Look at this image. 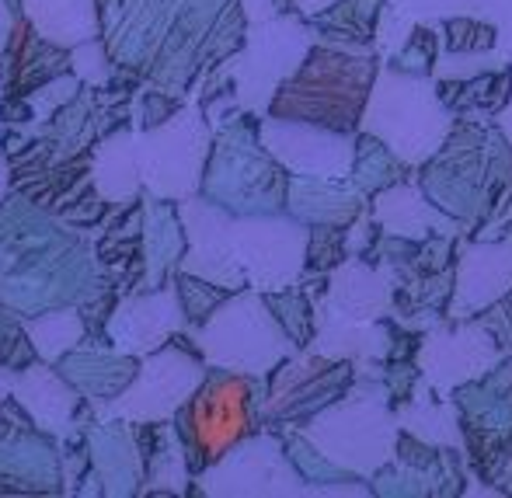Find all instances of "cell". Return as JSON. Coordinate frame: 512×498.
Segmentation results:
<instances>
[{
  "label": "cell",
  "mask_w": 512,
  "mask_h": 498,
  "mask_svg": "<svg viewBox=\"0 0 512 498\" xmlns=\"http://www.w3.org/2000/svg\"><path fill=\"white\" fill-rule=\"evenodd\" d=\"M398 422H401V429L415 432L425 443L464 450V422H460L457 401L439 398L436 387L425 377L418 380L415 394H411L405 404H398Z\"/></svg>",
  "instance_id": "obj_23"
},
{
  "label": "cell",
  "mask_w": 512,
  "mask_h": 498,
  "mask_svg": "<svg viewBox=\"0 0 512 498\" xmlns=\"http://www.w3.org/2000/svg\"><path fill=\"white\" fill-rule=\"evenodd\" d=\"M255 380L248 373L216 370L203 380L192 401L178 411V436L185 450L192 453L189 460L213 464L220 460L230 446H237L244 436H251V425L262 422V408L269 391L258 394Z\"/></svg>",
  "instance_id": "obj_7"
},
{
  "label": "cell",
  "mask_w": 512,
  "mask_h": 498,
  "mask_svg": "<svg viewBox=\"0 0 512 498\" xmlns=\"http://www.w3.org/2000/svg\"><path fill=\"white\" fill-rule=\"evenodd\" d=\"M7 196V161H4V154H0V199Z\"/></svg>",
  "instance_id": "obj_45"
},
{
  "label": "cell",
  "mask_w": 512,
  "mask_h": 498,
  "mask_svg": "<svg viewBox=\"0 0 512 498\" xmlns=\"http://www.w3.org/2000/svg\"><path fill=\"white\" fill-rule=\"evenodd\" d=\"M352 380H356V363H338V359L317 356L314 349H297L269 373L262 422H286L300 429L317 411L345 398Z\"/></svg>",
  "instance_id": "obj_12"
},
{
  "label": "cell",
  "mask_w": 512,
  "mask_h": 498,
  "mask_svg": "<svg viewBox=\"0 0 512 498\" xmlns=\"http://www.w3.org/2000/svg\"><path fill=\"white\" fill-rule=\"evenodd\" d=\"M443 49L446 53H492L499 49V28L485 18H471V14H457V18H443Z\"/></svg>",
  "instance_id": "obj_33"
},
{
  "label": "cell",
  "mask_w": 512,
  "mask_h": 498,
  "mask_svg": "<svg viewBox=\"0 0 512 498\" xmlns=\"http://www.w3.org/2000/svg\"><path fill=\"white\" fill-rule=\"evenodd\" d=\"M25 335H28V342L35 345L39 359L56 363L63 352L77 349V342L84 338V321L77 310H60V314H46V317H35V321H25Z\"/></svg>",
  "instance_id": "obj_30"
},
{
  "label": "cell",
  "mask_w": 512,
  "mask_h": 498,
  "mask_svg": "<svg viewBox=\"0 0 512 498\" xmlns=\"http://www.w3.org/2000/svg\"><path fill=\"white\" fill-rule=\"evenodd\" d=\"M74 74H77V81H84V84H105L108 81L102 42L91 39V42L74 46Z\"/></svg>",
  "instance_id": "obj_38"
},
{
  "label": "cell",
  "mask_w": 512,
  "mask_h": 498,
  "mask_svg": "<svg viewBox=\"0 0 512 498\" xmlns=\"http://www.w3.org/2000/svg\"><path fill=\"white\" fill-rule=\"evenodd\" d=\"M199 492L216 498H283L307 495V481L286 453V439L276 432H251L230 446L220 460L206 464L196 478Z\"/></svg>",
  "instance_id": "obj_10"
},
{
  "label": "cell",
  "mask_w": 512,
  "mask_h": 498,
  "mask_svg": "<svg viewBox=\"0 0 512 498\" xmlns=\"http://www.w3.org/2000/svg\"><path fill=\"white\" fill-rule=\"evenodd\" d=\"M415 175V168H411L408 161H401L398 154H394L391 147H387L384 140H377V136L363 133L359 129L356 136V164H352V185H356L363 196H377V192L391 189V185L405 182V178Z\"/></svg>",
  "instance_id": "obj_28"
},
{
  "label": "cell",
  "mask_w": 512,
  "mask_h": 498,
  "mask_svg": "<svg viewBox=\"0 0 512 498\" xmlns=\"http://www.w3.org/2000/svg\"><path fill=\"white\" fill-rule=\"evenodd\" d=\"M213 154V122L192 101L168 122L136 133L140 178L154 199H189L203 189L206 164Z\"/></svg>",
  "instance_id": "obj_8"
},
{
  "label": "cell",
  "mask_w": 512,
  "mask_h": 498,
  "mask_svg": "<svg viewBox=\"0 0 512 498\" xmlns=\"http://www.w3.org/2000/svg\"><path fill=\"white\" fill-rule=\"evenodd\" d=\"M439 53H443V28H439V21H418L411 39L384 63L405 70V74H429L432 77V67H436Z\"/></svg>",
  "instance_id": "obj_32"
},
{
  "label": "cell",
  "mask_w": 512,
  "mask_h": 498,
  "mask_svg": "<svg viewBox=\"0 0 512 498\" xmlns=\"http://www.w3.org/2000/svg\"><path fill=\"white\" fill-rule=\"evenodd\" d=\"M230 234L251 290L279 293L304 279L310 248V227L304 220L290 213H234Z\"/></svg>",
  "instance_id": "obj_9"
},
{
  "label": "cell",
  "mask_w": 512,
  "mask_h": 498,
  "mask_svg": "<svg viewBox=\"0 0 512 498\" xmlns=\"http://www.w3.org/2000/svg\"><path fill=\"white\" fill-rule=\"evenodd\" d=\"M189 342L206 359V366L248 377H269L300 349L269 307V297L251 286L230 293L199 328L189 324Z\"/></svg>",
  "instance_id": "obj_4"
},
{
  "label": "cell",
  "mask_w": 512,
  "mask_h": 498,
  "mask_svg": "<svg viewBox=\"0 0 512 498\" xmlns=\"http://www.w3.org/2000/svg\"><path fill=\"white\" fill-rule=\"evenodd\" d=\"M387 0H338L335 7L321 11L317 18H307L317 42L328 46L356 49V53H377V21Z\"/></svg>",
  "instance_id": "obj_25"
},
{
  "label": "cell",
  "mask_w": 512,
  "mask_h": 498,
  "mask_svg": "<svg viewBox=\"0 0 512 498\" xmlns=\"http://www.w3.org/2000/svg\"><path fill=\"white\" fill-rule=\"evenodd\" d=\"M502 175H512V143L506 133L495 122L481 126V122L460 119L443 147L415 168L425 196L467 230L481 220L488 189Z\"/></svg>",
  "instance_id": "obj_2"
},
{
  "label": "cell",
  "mask_w": 512,
  "mask_h": 498,
  "mask_svg": "<svg viewBox=\"0 0 512 498\" xmlns=\"http://www.w3.org/2000/svg\"><path fill=\"white\" fill-rule=\"evenodd\" d=\"M506 356L509 352L502 349L495 331L481 317H471V321H443L425 331L415 363L439 398H450L457 387L485 377Z\"/></svg>",
  "instance_id": "obj_13"
},
{
  "label": "cell",
  "mask_w": 512,
  "mask_h": 498,
  "mask_svg": "<svg viewBox=\"0 0 512 498\" xmlns=\"http://www.w3.org/2000/svg\"><path fill=\"white\" fill-rule=\"evenodd\" d=\"M265 297H269V307L276 310V317L283 321V328L293 335V342H297L300 349L310 345V338H314V331H317V310H314L317 293H310L297 283L279 293H265Z\"/></svg>",
  "instance_id": "obj_31"
},
{
  "label": "cell",
  "mask_w": 512,
  "mask_h": 498,
  "mask_svg": "<svg viewBox=\"0 0 512 498\" xmlns=\"http://www.w3.org/2000/svg\"><path fill=\"white\" fill-rule=\"evenodd\" d=\"M418 21H422V18H418V14H411L408 7L387 0L384 11H380V21H377V39H373L380 60H391V56L405 46V42L411 39V32L418 28Z\"/></svg>",
  "instance_id": "obj_37"
},
{
  "label": "cell",
  "mask_w": 512,
  "mask_h": 498,
  "mask_svg": "<svg viewBox=\"0 0 512 498\" xmlns=\"http://www.w3.org/2000/svg\"><path fill=\"white\" fill-rule=\"evenodd\" d=\"M185 328V303L175 286L147 293V297H129L115 307L108 321V338H112L119 356H150L164 349L175 331Z\"/></svg>",
  "instance_id": "obj_17"
},
{
  "label": "cell",
  "mask_w": 512,
  "mask_h": 498,
  "mask_svg": "<svg viewBox=\"0 0 512 498\" xmlns=\"http://www.w3.org/2000/svg\"><path fill=\"white\" fill-rule=\"evenodd\" d=\"M178 223H182L185 241H189V251L178 262L182 276L206 279V283L223 286V290H244L248 286V276H244L241 262L234 255V234H230L234 213L227 206L196 192L189 199H178Z\"/></svg>",
  "instance_id": "obj_15"
},
{
  "label": "cell",
  "mask_w": 512,
  "mask_h": 498,
  "mask_svg": "<svg viewBox=\"0 0 512 498\" xmlns=\"http://www.w3.org/2000/svg\"><path fill=\"white\" fill-rule=\"evenodd\" d=\"M495 126L502 129V133H506V140L512 143V98H509V105H506V112L499 115V119H495Z\"/></svg>",
  "instance_id": "obj_42"
},
{
  "label": "cell",
  "mask_w": 512,
  "mask_h": 498,
  "mask_svg": "<svg viewBox=\"0 0 512 498\" xmlns=\"http://www.w3.org/2000/svg\"><path fill=\"white\" fill-rule=\"evenodd\" d=\"M25 18L53 46H81L98 39L95 0H21Z\"/></svg>",
  "instance_id": "obj_26"
},
{
  "label": "cell",
  "mask_w": 512,
  "mask_h": 498,
  "mask_svg": "<svg viewBox=\"0 0 512 498\" xmlns=\"http://www.w3.org/2000/svg\"><path fill=\"white\" fill-rule=\"evenodd\" d=\"M338 0H293V11L304 14V18H317L321 11H328V7H335Z\"/></svg>",
  "instance_id": "obj_41"
},
{
  "label": "cell",
  "mask_w": 512,
  "mask_h": 498,
  "mask_svg": "<svg viewBox=\"0 0 512 498\" xmlns=\"http://www.w3.org/2000/svg\"><path fill=\"white\" fill-rule=\"evenodd\" d=\"M512 293V237L506 241H471L460 237L457 286L450 300V321H471Z\"/></svg>",
  "instance_id": "obj_16"
},
{
  "label": "cell",
  "mask_w": 512,
  "mask_h": 498,
  "mask_svg": "<svg viewBox=\"0 0 512 498\" xmlns=\"http://www.w3.org/2000/svg\"><path fill=\"white\" fill-rule=\"evenodd\" d=\"M14 398L32 415V422L39 429L56 432V436H63L70 429V418H74L77 408V391L60 373L49 370L46 359L39 366H28L25 373H14Z\"/></svg>",
  "instance_id": "obj_22"
},
{
  "label": "cell",
  "mask_w": 512,
  "mask_h": 498,
  "mask_svg": "<svg viewBox=\"0 0 512 498\" xmlns=\"http://www.w3.org/2000/svg\"><path fill=\"white\" fill-rule=\"evenodd\" d=\"M206 377L203 356H189L185 349L164 345L143 356L133 384L115 401L98 404V415L122 418V422H168L192 401Z\"/></svg>",
  "instance_id": "obj_11"
},
{
  "label": "cell",
  "mask_w": 512,
  "mask_h": 498,
  "mask_svg": "<svg viewBox=\"0 0 512 498\" xmlns=\"http://www.w3.org/2000/svg\"><path fill=\"white\" fill-rule=\"evenodd\" d=\"M481 321L488 324V328L495 331V338L502 342V349L512 352V293L502 303H495V307H488L485 314H478Z\"/></svg>",
  "instance_id": "obj_39"
},
{
  "label": "cell",
  "mask_w": 512,
  "mask_h": 498,
  "mask_svg": "<svg viewBox=\"0 0 512 498\" xmlns=\"http://www.w3.org/2000/svg\"><path fill=\"white\" fill-rule=\"evenodd\" d=\"M258 136L290 175L349 178L352 164H356L359 133H342V129H328L304 119H283V115H262Z\"/></svg>",
  "instance_id": "obj_14"
},
{
  "label": "cell",
  "mask_w": 512,
  "mask_h": 498,
  "mask_svg": "<svg viewBox=\"0 0 512 498\" xmlns=\"http://www.w3.org/2000/svg\"><path fill=\"white\" fill-rule=\"evenodd\" d=\"M300 432L342 471L352 478H366L380 471L384 464L394 460V446H398V408L370 394H359L349 387L345 398L317 411L310 422L300 425Z\"/></svg>",
  "instance_id": "obj_5"
},
{
  "label": "cell",
  "mask_w": 512,
  "mask_h": 498,
  "mask_svg": "<svg viewBox=\"0 0 512 498\" xmlns=\"http://www.w3.org/2000/svg\"><path fill=\"white\" fill-rule=\"evenodd\" d=\"M7 394H14V373L0 370V404L7 401Z\"/></svg>",
  "instance_id": "obj_43"
},
{
  "label": "cell",
  "mask_w": 512,
  "mask_h": 498,
  "mask_svg": "<svg viewBox=\"0 0 512 498\" xmlns=\"http://www.w3.org/2000/svg\"><path fill=\"white\" fill-rule=\"evenodd\" d=\"M91 178H95L98 196L108 199V202L136 199V192H140V185H143L140 157H136V133L122 129V133L108 136L102 147H98V154H95Z\"/></svg>",
  "instance_id": "obj_27"
},
{
  "label": "cell",
  "mask_w": 512,
  "mask_h": 498,
  "mask_svg": "<svg viewBox=\"0 0 512 498\" xmlns=\"http://www.w3.org/2000/svg\"><path fill=\"white\" fill-rule=\"evenodd\" d=\"M439 95H443L446 108H450L460 122H481V126H488V122H495L506 112V105L512 98V63L509 67L471 77V81L439 84Z\"/></svg>",
  "instance_id": "obj_24"
},
{
  "label": "cell",
  "mask_w": 512,
  "mask_h": 498,
  "mask_svg": "<svg viewBox=\"0 0 512 498\" xmlns=\"http://www.w3.org/2000/svg\"><path fill=\"white\" fill-rule=\"evenodd\" d=\"M241 7L244 21L255 25V21H269V18H279V14L293 11V0H237Z\"/></svg>",
  "instance_id": "obj_40"
},
{
  "label": "cell",
  "mask_w": 512,
  "mask_h": 498,
  "mask_svg": "<svg viewBox=\"0 0 512 498\" xmlns=\"http://www.w3.org/2000/svg\"><path fill=\"white\" fill-rule=\"evenodd\" d=\"M394 4L408 7L422 21H443L457 14L492 21L499 28V49L512 60V0H394Z\"/></svg>",
  "instance_id": "obj_29"
},
{
  "label": "cell",
  "mask_w": 512,
  "mask_h": 498,
  "mask_svg": "<svg viewBox=\"0 0 512 498\" xmlns=\"http://www.w3.org/2000/svg\"><path fill=\"white\" fill-rule=\"evenodd\" d=\"M373 485V495H384V498H394V495H415V498H436L432 492V478L422 471H415V467L401 464V460H391V464H384L377 474L370 478Z\"/></svg>",
  "instance_id": "obj_36"
},
{
  "label": "cell",
  "mask_w": 512,
  "mask_h": 498,
  "mask_svg": "<svg viewBox=\"0 0 512 498\" xmlns=\"http://www.w3.org/2000/svg\"><path fill=\"white\" fill-rule=\"evenodd\" d=\"M453 126H457V115L446 108L436 77L405 74L391 63H380L377 84L359 126L363 133L384 140L401 161L418 168L443 147Z\"/></svg>",
  "instance_id": "obj_3"
},
{
  "label": "cell",
  "mask_w": 512,
  "mask_h": 498,
  "mask_svg": "<svg viewBox=\"0 0 512 498\" xmlns=\"http://www.w3.org/2000/svg\"><path fill=\"white\" fill-rule=\"evenodd\" d=\"M314 42V28L297 11L244 25V46L223 63V77H230L244 112L269 115L276 91L283 88L286 77L297 74Z\"/></svg>",
  "instance_id": "obj_6"
},
{
  "label": "cell",
  "mask_w": 512,
  "mask_h": 498,
  "mask_svg": "<svg viewBox=\"0 0 512 498\" xmlns=\"http://www.w3.org/2000/svg\"><path fill=\"white\" fill-rule=\"evenodd\" d=\"M349 258V227L338 223H324V227H310V248H307V272L328 276L335 265Z\"/></svg>",
  "instance_id": "obj_34"
},
{
  "label": "cell",
  "mask_w": 512,
  "mask_h": 498,
  "mask_svg": "<svg viewBox=\"0 0 512 498\" xmlns=\"http://www.w3.org/2000/svg\"><path fill=\"white\" fill-rule=\"evenodd\" d=\"M380 63H384L380 53H356V49L314 42L297 74L286 77L283 88L276 91L269 115L359 133Z\"/></svg>",
  "instance_id": "obj_1"
},
{
  "label": "cell",
  "mask_w": 512,
  "mask_h": 498,
  "mask_svg": "<svg viewBox=\"0 0 512 498\" xmlns=\"http://www.w3.org/2000/svg\"><path fill=\"white\" fill-rule=\"evenodd\" d=\"M317 310V331L310 345L317 356L338 359V363H359V359H387L394 345V321H356L349 314L331 310L321 297H314Z\"/></svg>",
  "instance_id": "obj_19"
},
{
  "label": "cell",
  "mask_w": 512,
  "mask_h": 498,
  "mask_svg": "<svg viewBox=\"0 0 512 498\" xmlns=\"http://www.w3.org/2000/svg\"><path fill=\"white\" fill-rule=\"evenodd\" d=\"M394 286H401V272L394 265L349 255L328 272L324 293L317 297L356 321H384L394 314Z\"/></svg>",
  "instance_id": "obj_18"
},
{
  "label": "cell",
  "mask_w": 512,
  "mask_h": 498,
  "mask_svg": "<svg viewBox=\"0 0 512 498\" xmlns=\"http://www.w3.org/2000/svg\"><path fill=\"white\" fill-rule=\"evenodd\" d=\"M11 7H7V0H0V35L7 32V28H11Z\"/></svg>",
  "instance_id": "obj_44"
},
{
  "label": "cell",
  "mask_w": 512,
  "mask_h": 498,
  "mask_svg": "<svg viewBox=\"0 0 512 498\" xmlns=\"http://www.w3.org/2000/svg\"><path fill=\"white\" fill-rule=\"evenodd\" d=\"M509 56L502 49H492V53H439L436 67H432V77L439 84L446 81H471L478 74H488V70H499V67H509Z\"/></svg>",
  "instance_id": "obj_35"
},
{
  "label": "cell",
  "mask_w": 512,
  "mask_h": 498,
  "mask_svg": "<svg viewBox=\"0 0 512 498\" xmlns=\"http://www.w3.org/2000/svg\"><path fill=\"white\" fill-rule=\"evenodd\" d=\"M370 213L380 223L384 234H398V237H432V234H446V237H467V227L453 216H446L429 196L422 192L418 178L411 175L405 182L391 185V189L377 192L370 199Z\"/></svg>",
  "instance_id": "obj_20"
},
{
  "label": "cell",
  "mask_w": 512,
  "mask_h": 498,
  "mask_svg": "<svg viewBox=\"0 0 512 498\" xmlns=\"http://www.w3.org/2000/svg\"><path fill=\"white\" fill-rule=\"evenodd\" d=\"M366 206H370V196H363V192L352 185V178L290 175L286 213L304 220L307 227H324V223L349 227Z\"/></svg>",
  "instance_id": "obj_21"
}]
</instances>
